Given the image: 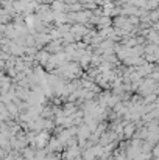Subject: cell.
I'll use <instances>...</instances> for the list:
<instances>
[{"label": "cell", "instance_id": "2", "mask_svg": "<svg viewBox=\"0 0 159 160\" xmlns=\"http://www.w3.org/2000/svg\"><path fill=\"white\" fill-rule=\"evenodd\" d=\"M45 160H61V154L59 152H47Z\"/></svg>", "mask_w": 159, "mask_h": 160}, {"label": "cell", "instance_id": "1", "mask_svg": "<svg viewBox=\"0 0 159 160\" xmlns=\"http://www.w3.org/2000/svg\"><path fill=\"white\" fill-rule=\"evenodd\" d=\"M134 132H136V124L134 123H123V138L134 137Z\"/></svg>", "mask_w": 159, "mask_h": 160}]
</instances>
